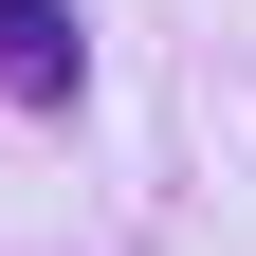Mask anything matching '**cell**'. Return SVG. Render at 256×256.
<instances>
[{"mask_svg": "<svg viewBox=\"0 0 256 256\" xmlns=\"http://www.w3.org/2000/svg\"><path fill=\"white\" fill-rule=\"evenodd\" d=\"M0 92H18L37 128L92 92V37H74V0H0Z\"/></svg>", "mask_w": 256, "mask_h": 256, "instance_id": "obj_1", "label": "cell"}]
</instances>
